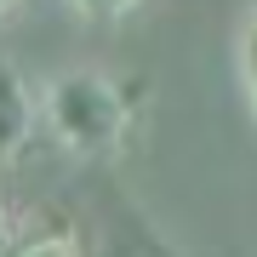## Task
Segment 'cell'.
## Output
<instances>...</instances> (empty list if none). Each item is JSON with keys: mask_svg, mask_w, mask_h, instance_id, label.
<instances>
[{"mask_svg": "<svg viewBox=\"0 0 257 257\" xmlns=\"http://www.w3.org/2000/svg\"><path fill=\"white\" fill-rule=\"evenodd\" d=\"M12 229H6V194H0V240H6Z\"/></svg>", "mask_w": 257, "mask_h": 257, "instance_id": "6", "label": "cell"}, {"mask_svg": "<svg viewBox=\"0 0 257 257\" xmlns=\"http://www.w3.org/2000/svg\"><path fill=\"white\" fill-rule=\"evenodd\" d=\"M12 6H18V0H0V18H6V12H12Z\"/></svg>", "mask_w": 257, "mask_h": 257, "instance_id": "7", "label": "cell"}, {"mask_svg": "<svg viewBox=\"0 0 257 257\" xmlns=\"http://www.w3.org/2000/svg\"><path fill=\"white\" fill-rule=\"evenodd\" d=\"M0 257H80V240L69 229H29V234H6L0 240Z\"/></svg>", "mask_w": 257, "mask_h": 257, "instance_id": "3", "label": "cell"}, {"mask_svg": "<svg viewBox=\"0 0 257 257\" xmlns=\"http://www.w3.org/2000/svg\"><path fill=\"white\" fill-rule=\"evenodd\" d=\"M40 126L69 155H92V160L120 155L138 126V97H132V86H120L97 69H69L46 80V92H40Z\"/></svg>", "mask_w": 257, "mask_h": 257, "instance_id": "1", "label": "cell"}, {"mask_svg": "<svg viewBox=\"0 0 257 257\" xmlns=\"http://www.w3.org/2000/svg\"><path fill=\"white\" fill-rule=\"evenodd\" d=\"M80 18H97V23H120V18H132V12L143 6V0H69Z\"/></svg>", "mask_w": 257, "mask_h": 257, "instance_id": "4", "label": "cell"}, {"mask_svg": "<svg viewBox=\"0 0 257 257\" xmlns=\"http://www.w3.org/2000/svg\"><path fill=\"white\" fill-rule=\"evenodd\" d=\"M240 80H246V97H251V114H257V18L246 23V40H240Z\"/></svg>", "mask_w": 257, "mask_h": 257, "instance_id": "5", "label": "cell"}, {"mask_svg": "<svg viewBox=\"0 0 257 257\" xmlns=\"http://www.w3.org/2000/svg\"><path fill=\"white\" fill-rule=\"evenodd\" d=\"M35 126H40V97L29 92V80L12 63H0V160L29 149Z\"/></svg>", "mask_w": 257, "mask_h": 257, "instance_id": "2", "label": "cell"}]
</instances>
